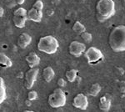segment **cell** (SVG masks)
Segmentation results:
<instances>
[{"instance_id":"6da1fadb","label":"cell","mask_w":125,"mask_h":112,"mask_svg":"<svg viewBox=\"0 0 125 112\" xmlns=\"http://www.w3.org/2000/svg\"><path fill=\"white\" fill-rule=\"evenodd\" d=\"M108 44L114 52L125 51V25H118L111 30L108 35Z\"/></svg>"},{"instance_id":"7a4b0ae2","label":"cell","mask_w":125,"mask_h":112,"mask_svg":"<svg viewBox=\"0 0 125 112\" xmlns=\"http://www.w3.org/2000/svg\"><path fill=\"white\" fill-rule=\"evenodd\" d=\"M115 3L114 0H98L95 8L96 19L99 23L106 21L115 14Z\"/></svg>"},{"instance_id":"3957f363","label":"cell","mask_w":125,"mask_h":112,"mask_svg":"<svg viewBox=\"0 0 125 112\" xmlns=\"http://www.w3.org/2000/svg\"><path fill=\"white\" fill-rule=\"evenodd\" d=\"M37 47L40 52L53 54L57 52L59 44L57 38L53 35H46L39 38Z\"/></svg>"},{"instance_id":"277c9868","label":"cell","mask_w":125,"mask_h":112,"mask_svg":"<svg viewBox=\"0 0 125 112\" xmlns=\"http://www.w3.org/2000/svg\"><path fill=\"white\" fill-rule=\"evenodd\" d=\"M67 98L64 91L61 88H57L48 96V103L53 108H59L65 105Z\"/></svg>"},{"instance_id":"5b68a950","label":"cell","mask_w":125,"mask_h":112,"mask_svg":"<svg viewBox=\"0 0 125 112\" xmlns=\"http://www.w3.org/2000/svg\"><path fill=\"white\" fill-rule=\"evenodd\" d=\"M84 56L88 60L89 64H96L104 60V54L100 50H98L96 47H89L84 53Z\"/></svg>"},{"instance_id":"8992f818","label":"cell","mask_w":125,"mask_h":112,"mask_svg":"<svg viewBox=\"0 0 125 112\" xmlns=\"http://www.w3.org/2000/svg\"><path fill=\"white\" fill-rule=\"evenodd\" d=\"M27 20H28V11L24 8L20 7L13 11V22L17 28H23L25 27V24Z\"/></svg>"},{"instance_id":"52a82bcc","label":"cell","mask_w":125,"mask_h":112,"mask_svg":"<svg viewBox=\"0 0 125 112\" xmlns=\"http://www.w3.org/2000/svg\"><path fill=\"white\" fill-rule=\"evenodd\" d=\"M39 70L38 68H30L24 75V86L27 89H31L39 75Z\"/></svg>"},{"instance_id":"ba28073f","label":"cell","mask_w":125,"mask_h":112,"mask_svg":"<svg viewBox=\"0 0 125 112\" xmlns=\"http://www.w3.org/2000/svg\"><path fill=\"white\" fill-rule=\"evenodd\" d=\"M86 45L78 41H72L68 46V52L74 57H80L86 51Z\"/></svg>"},{"instance_id":"9c48e42d","label":"cell","mask_w":125,"mask_h":112,"mask_svg":"<svg viewBox=\"0 0 125 112\" xmlns=\"http://www.w3.org/2000/svg\"><path fill=\"white\" fill-rule=\"evenodd\" d=\"M73 105L75 108L82 111H85L88 106V100L85 95L82 93H79L74 96L73 100Z\"/></svg>"},{"instance_id":"30bf717a","label":"cell","mask_w":125,"mask_h":112,"mask_svg":"<svg viewBox=\"0 0 125 112\" xmlns=\"http://www.w3.org/2000/svg\"><path fill=\"white\" fill-rule=\"evenodd\" d=\"M42 19H43V11H40V10L33 7L28 11V19L30 21L40 23Z\"/></svg>"},{"instance_id":"8fae6325","label":"cell","mask_w":125,"mask_h":112,"mask_svg":"<svg viewBox=\"0 0 125 112\" xmlns=\"http://www.w3.org/2000/svg\"><path fill=\"white\" fill-rule=\"evenodd\" d=\"M25 60L28 63V65L29 66V68H35L36 66L39 64L40 57L35 52H30L27 54Z\"/></svg>"},{"instance_id":"7c38bea8","label":"cell","mask_w":125,"mask_h":112,"mask_svg":"<svg viewBox=\"0 0 125 112\" xmlns=\"http://www.w3.org/2000/svg\"><path fill=\"white\" fill-rule=\"evenodd\" d=\"M32 42V37L30 34L28 33H23L21 34L18 38V45L21 49H25L31 44Z\"/></svg>"},{"instance_id":"4fadbf2b","label":"cell","mask_w":125,"mask_h":112,"mask_svg":"<svg viewBox=\"0 0 125 112\" xmlns=\"http://www.w3.org/2000/svg\"><path fill=\"white\" fill-rule=\"evenodd\" d=\"M111 107V97L109 95H105L99 99V108L104 112L109 111Z\"/></svg>"},{"instance_id":"5bb4252c","label":"cell","mask_w":125,"mask_h":112,"mask_svg":"<svg viewBox=\"0 0 125 112\" xmlns=\"http://www.w3.org/2000/svg\"><path fill=\"white\" fill-rule=\"evenodd\" d=\"M54 75H55V72H54L53 69L50 66H47L43 69V79L44 81L47 83H49L54 78Z\"/></svg>"},{"instance_id":"9a60e30c","label":"cell","mask_w":125,"mask_h":112,"mask_svg":"<svg viewBox=\"0 0 125 112\" xmlns=\"http://www.w3.org/2000/svg\"><path fill=\"white\" fill-rule=\"evenodd\" d=\"M0 65L3 68H9L13 65V62L9 56H7L3 53H0Z\"/></svg>"},{"instance_id":"2e32d148","label":"cell","mask_w":125,"mask_h":112,"mask_svg":"<svg viewBox=\"0 0 125 112\" xmlns=\"http://www.w3.org/2000/svg\"><path fill=\"white\" fill-rule=\"evenodd\" d=\"M100 91H101V86H100V85L98 84V83H94V84H93L90 86V88L88 91V95L93 97H96L99 94Z\"/></svg>"},{"instance_id":"e0dca14e","label":"cell","mask_w":125,"mask_h":112,"mask_svg":"<svg viewBox=\"0 0 125 112\" xmlns=\"http://www.w3.org/2000/svg\"><path fill=\"white\" fill-rule=\"evenodd\" d=\"M7 98V93H6V87L4 80L2 77H0V104H2Z\"/></svg>"},{"instance_id":"ac0fdd59","label":"cell","mask_w":125,"mask_h":112,"mask_svg":"<svg viewBox=\"0 0 125 112\" xmlns=\"http://www.w3.org/2000/svg\"><path fill=\"white\" fill-rule=\"evenodd\" d=\"M73 32L75 34L81 35L83 32H85L86 28H85V26L82 23H80L79 21H76L75 23L73 24Z\"/></svg>"},{"instance_id":"d6986e66","label":"cell","mask_w":125,"mask_h":112,"mask_svg":"<svg viewBox=\"0 0 125 112\" xmlns=\"http://www.w3.org/2000/svg\"><path fill=\"white\" fill-rule=\"evenodd\" d=\"M77 75H78V70H68L66 71V74H65V76L67 78L68 82H74L75 81L76 78H77Z\"/></svg>"},{"instance_id":"ffe728a7","label":"cell","mask_w":125,"mask_h":112,"mask_svg":"<svg viewBox=\"0 0 125 112\" xmlns=\"http://www.w3.org/2000/svg\"><path fill=\"white\" fill-rule=\"evenodd\" d=\"M81 38H83V40L85 43H90L93 39L92 34L90 33H88V32H86V31L83 32V33L81 34Z\"/></svg>"},{"instance_id":"44dd1931","label":"cell","mask_w":125,"mask_h":112,"mask_svg":"<svg viewBox=\"0 0 125 112\" xmlns=\"http://www.w3.org/2000/svg\"><path fill=\"white\" fill-rule=\"evenodd\" d=\"M38 98V93L35 90H30L28 93V100L29 101L31 100H35Z\"/></svg>"},{"instance_id":"7402d4cb","label":"cell","mask_w":125,"mask_h":112,"mask_svg":"<svg viewBox=\"0 0 125 112\" xmlns=\"http://www.w3.org/2000/svg\"><path fill=\"white\" fill-rule=\"evenodd\" d=\"M33 8H35V9L40 10V11H43V3L42 0H37L35 1V3H33Z\"/></svg>"},{"instance_id":"603a6c76","label":"cell","mask_w":125,"mask_h":112,"mask_svg":"<svg viewBox=\"0 0 125 112\" xmlns=\"http://www.w3.org/2000/svg\"><path fill=\"white\" fill-rule=\"evenodd\" d=\"M4 4L6 5V7L9 8V9H12V8L15 7L18 3H17V2H16V0H5Z\"/></svg>"},{"instance_id":"cb8c5ba5","label":"cell","mask_w":125,"mask_h":112,"mask_svg":"<svg viewBox=\"0 0 125 112\" xmlns=\"http://www.w3.org/2000/svg\"><path fill=\"white\" fill-rule=\"evenodd\" d=\"M118 87V90H119V92H121L122 94H124L125 93V80L119 81Z\"/></svg>"},{"instance_id":"d4e9b609","label":"cell","mask_w":125,"mask_h":112,"mask_svg":"<svg viewBox=\"0 0 125 112\" xmlns=\"http://www.w3.org/2000/svg\"><path fill=\"white\" fill-rule=\"evenodd\" d=\"M58 85L59 87H64L66 85V80L63 78H59L58 79Z\"/></svg>"},{"instance_id":"484cf974","label":"cell","mask_w":125,"mask_h":112,"mask_svg":"<svg viewBox=\"0 0 125 112\" xmlns=\"http://www.w3.org/2000/svg\"><path fill=\"white\" fill-rule=\"evenodd\" d=\"M26 0H16V2H17V3L19 5H22L24 3V2H25Z\"/></svg>"},{"instance_id":"4316f807","label":"cell","mask_w":125,"mask_h":112,"mask_svg":"<svg viewBox=\"0 0 125 112\" xmlns=\"http://www.w3.org/2000/svg\"><path fill=\"white\" fill-rule=\"evenodd\" d=\"M3 13H4V10H3V7H0V17H3Z\"/></svg>"},{"instance_id":"83f0119b","label":"cell","mask_w":125,"mask_h":112,"mask_svg":"<svg viewBox=\"0 0 125 112\" xmlns=\"http://www.w3.org/2000/svg\"><path fill=\"white\" fill-rule=\"evenodd\" d=\"M23 112H35V111H24Z\"/></svg>"}]
</instances>
